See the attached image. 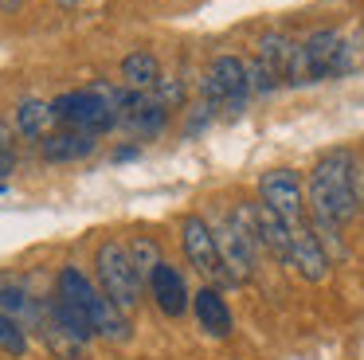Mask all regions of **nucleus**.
I'll return each instance as SVG.
<instances>
[{
  "label": "nucleus",
  "mask_w": 364,
  "mask_h": 360,
  "mask_svg": "<svg viewBox=\"0 0 364 360\" xmlns=\"http://www.w3.org/2000/svg\"><path fill=\"white\" fill-rule=\"evenodd\" d=\"M309 227L321 239L325 255L341 258V227L360 211V180H356V157L348 149H333L309 172Z\"/></svg>",
  "instance_id": "obj_1"
},
{
  "label": "nucleus",
  "mask_w": 364,
  "mask_h": 360,
  "mask_svg": "<svg viewBox=\"0 0 364 360\" xmlns=\"http://www.w3.org/2000/svg\"><path fill=\"white\" fill-rule=\"evenodd\" d=\"M55 294L67 297L71 305H79V309L87 313L90 325H95V337H106V341H118V344L129 341L126 309H118V305H114L110 297H106L102 290H98L95 282L79 270V266H63V270H59Z\"/></svg>",
  "instance_id": "obj_2"
},
{
  "label": "nucleus",
  "mask_w": 364,
  "mask_h": 360,
  "mask_svg": "<svg viewBox=\"0 0 364 360\" xmlns=\"http://www.w3.org/2000/svg\"><path fill=\"white\" fill-rule=\"evenodd\" d=\"M348 70V47L333 28H321L294 47V59L286 67V83L301 86V83H321V78H337Z\"/></svg>",
  "instance_id": "obj_3"
},
{
  "label": "nucleus",
  "mask_w": 364,
  "mask_h": 360,
  "mask_svg": "<svg viewBox=\"0 0 364 360\" xmlns=\"http://www.w3.org/2000/svg\"><path fill=\"white\" fill-rule=\"evenodd\" d=\"M95 266H98V290L110 297L118 309H134L137 297H141V274H137L134 258H129V247L122 243H102L95 255Z\"/></svg>",
  "instance_id": "obj_4"
},
{
  "label": "nucleus",
  "mask_w": 364,
  "mask_h": 360,
  "mask_svg": "<svg viewBox=\"0 0 364 360\" xmlns=\"http://www.w3.org/2000/svg\"><path fill=\"white\" fill-rule=\"evenodd\" d=\"M259 203H267L286 227L306 223V200H301V184L290 169H270L259 180Z\"/></svg>",
  "instance_id": "obj_5"
},
{
  "label": "nucleus",
  "mask_w": 364,
  "mask_h": 360,
  "mask_svg": "<svg viewBox=\"0 0 364 360\" xmlns=\"http://www.w3.org/2000/svg\"><path fill=\"white\" fill-rule=\"evenodd\" d=\"M204 94L212 102L243 110V102L251 98V70H247V59H239V55H220L204 75Z\"/></svg>",
  "instance_id": "obj_6"
},
{
  "label": "nucleus",
  "mask_w": 364,
  "mask_h": 360,
  "mask_svg": "<svg viewBox=\"0 0 364 360\" xmlns=\"http://www.w3.org/2000/svg\"><path fill=\"white\" fill-rule=\"evenodd\" d=\"M181 243H184V255H188V263L196 266L204 278H228V270H223V258H220V239H215L212 223H208L204 216H184L181 219Z\"/></svg>",
  "instance_id": "obj_7"
},
{
  "label": "nucleus",
  "mask_w": 364,
  "mask_h": 360,
  "mask_svg": "<svg viewBox=\"0 0 364 360\" xmlns=\"http://www.w3.org/2000/svg\"><path fill=\"white\" fill-rule=\"evenodd\" d=\"M290 266L306 282H325L329 278V255H325L321 239L314 235L309 223L290 227Z\"/></svg>",
  "instance_id": "obj_8"
},
{
  "label": "nucleus",
  "mask_w": 364,
  "mask_h": 360,
  "mask_svg": "<svg viewBox=\"0 0 364 360\" xmlns=\"http://www.w3.org/2000/svg\"><path fill=\"white\" fill-rule=\"evenodd\" d=\"M149 294H153V302H157V309L168 313V317H181V313L192 305V294H188V286H184V274L176 270V266H168V263H161L157 270L149 274Z\"/></svg>",
  "instance_id": "obj_9"
},
{
  "label": "nucleus",
  "mask_w": 364,
  "mask_h": 360,
  "mask_svg": "<svg viewBox=\"0 0 364 360\" xmlns=\"http://www.w3.org/2000/svg\"><path fill=\"white\" fill-rule=\"evenodd\" d=\"M98 149V133H87V129H75V125H63L59 133H48L43 137V157L55 164H67V161H82Z\"/></svg>",
  "instance_id": "obj_10"
},
{
  "label": "nucleus",
  "mask_w": 364,
  "mask_h": 360,
  "mask_svg": "<svg viewBox=\"0 0 364 360\" xmlns=\"http://www.w3.org/2000/svg\"><path fill=\"white\" fill-rule=\"evenodd\" d=\"M192 309H196V321H200V329H204L208 337H215V341L231 337V309L220 297V290L204 286L200 294H192Z\"/></svg>",
  "instance_id": "obj_11"
},
{
  "label": "nucleus",
  "mask_w": 364,
  "mask_h": 360,
  "mask_svg": "<svg viewBox=\"0 0 364 360\" xmlns=\"http://www.w3.org/2000/svg\"><path fill=\"white\" fill-rule=\"evenodd\" d=\"M122 78H126L129 90H149V86L161 83V63L153 51H129L126 59H122Z\"/></svg>",
  "instance_id": "obj_12"
},
{
  "label": "nucleus",
  "mask_w": 364,
  "mask_h": 360,
  "mask_svg": "<svg viewBox=\"0 0 364 360\" xmlns=\"http://www.w3.org/2000/svg\"><path fill=\"white\" fill-rule=\"evenodd\" d=\"M51 122H55V114H51V102L43 98H24L16 106V129L24 137H48Z\"/></svg>",
  "instance_id": "obj_13"
},
{
  "label": "nucleus",
  "mask_w": 364,
  "mask_h": 360,
  "mask_svg": "<svg viewBox=\"0 0 364 360\" xmlns=\"http://www.w3.org/2000/svg\"><path fill=\"white\" fill-rule=\"evenodd\" d=\"M294 47L298 43H290L282 31H270V36L259 39V59L267 63L278 78H286V67H290V59H294Z\"/></svg>",
  "instance_id": "obj_14"
},
{
  "label": "nucleus",
  "mask_w": 364,
  "mask_h": 360,
  "mask_svg": "<svg viewBox=\"0 0 364 360\" xmlns=\"http://www.w3.org/2000/svg\"><path fill=\"white\" fill-rule=\"evenodd\" d=\"M0 352H9V356H24L28 352V329L12 313H0Z\"/></svg>",
  "instance_id": "obj_15"
},
{
  "label": "nucleus",
  "mask_w": 364,
  "mask_h": 360,
  "mask_svg": "<svg viewBox=\"0 0 364 360\" xmlns=\"http://www.w3.org/2000/svg\"><path fill=\"white\" fill-rule=\"evenodd\" d=\"M129 258H134V266H137V274H141V278H149V274L165 263V258H161L157 239H145V235H137V239L129 243Z\"/></svg>",
  "instance_id": "obj_16"
},
{
  "label": "nucleus",
  "mask_w": 364,
  "mask_h": 360,
  "mask_svg": "<svg viewBox=\"0 0 364 360\" xmlns=\"http://www.w3.org/2000/svg\"><path fill=\"white\" fill-rule=\"evenodd\" d=\"M32 309V302H28L24 286H20L16 278H0V313H28Z\"/></svg>",
  "instance_id": "obj_17"
},
{
  "label": "nucleus",
  "mask_w": 364,
  "mask_h": 360,
  "mask_svg": "<svg viewBox=\"0 0 364 360\" xmlns=\"http://www.w3.org/2000/svg\"><path fill=\"white\" fill-rule=\"evenodd\" d=\"M247 70H251V94H267V90H274L282 78L274 75V70L267 67L262 59H255V63H247Z\"/></svg>",
  "instance_id": "obj_18"
},
{
  "label": "nucleus",
  "mask_w": 364,
  "mask_h": 360,
  "mask_svg": "<svg viewBox=\"0 0 364 360\" xmlns=\"http://www.w3.org/2000/svg\"><path fill=\"white\" fill-rule=\"evenodd\" d=\"M157 90H161V106H168V102H181L184 98V86L181 83H173V78H161V83H157Z\"/></svg>",
  "instance_id": "obj_19"
},
{
  "label": "nucleus",
  "mask_w": 364,
  "mask_h": 360,
  "mask_svg": "<svg viewBox=\"0 0 364 360\" xmlns=\"http://www.w3.org/2000/svg\"><path fill=\"white\" fill-rule=\"evenodd\" d=\"M134 157H137V149L126 145V149H118V153H114V161H134Z\"/></svg>",
  "instance_id": "obj_20"
},
{
  "label": "nucleus",
  "mask_w": 364,
  "mask_h": 360,
  "mask_svg": "<svg viewBox=\"0 0 364 360\" xmlns=\"http://www.w3.org/2000/svg\"><path fill=\"white\" fill-rule=\"evenodd\" d=\"M0 149H4V129H0Z\"/></svg>",
  "instance_id": "obj_21"
}]
</instances>
